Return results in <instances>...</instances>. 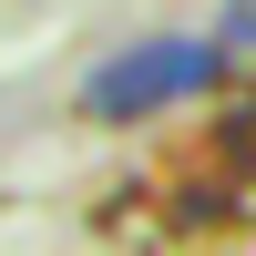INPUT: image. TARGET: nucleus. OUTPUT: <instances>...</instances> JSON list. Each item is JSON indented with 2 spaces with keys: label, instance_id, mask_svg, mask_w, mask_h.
<instances>
[{
  "label": "nucleus",
  "instance_id": "1",
  "mask_svg": "<svg viewBox=\"0 0 256 256\" xmlns=\"http://www.w3.org/2000/svg\"><path fill=\"white\" fill-rule=\"evenodd\" d=\"M216 82H226V41L144 31V41H123L113 62H92L82 113L92 123H144V113H164V102H184V92H216Z\"/></svg>",
  "mask_w": 256,
  "mask_h": 256
},
{
  "label": "nucleus",
  "instance_id": "2",
  "mask_svg": "<svg viewBox=\"0 0 256 256\" xmlns=\"http://www.w3.org/2000/svg\"><path fill=\"white\" fill-rule=\"evenodd\" d=\"M216 41H226V52H256V0H226V31Z\"/></svg>",
  "mask_w": 256,
  "mask_h": 256
}]
</instances>
